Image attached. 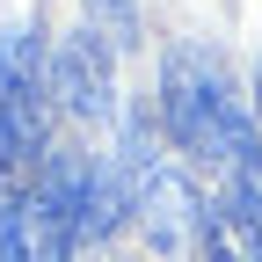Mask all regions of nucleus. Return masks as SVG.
<instances>
[{"instance_id": "f257e3e1", "label": "nucleus", "mask_w": 262, "mask_h": 262, "mask_svg": "<svg viewBox=\"0 0 262 262\" xmlns=\"http://www.w3.org/2000/svg\"><path fill=\"white\" fill-rule=\"evenodd\" d=\"M160 110H168V131L189 160H211V168H241L255 153V124L233 95V73L226 58L204 44H175L168 66H160Z\"/></svg>"}, {"instance_id": "f03ea898", "label": "nucleus", "mask_w": 262, "mask_h": 262, "mask_svg": "<svg viewBox=\"0 0 262 262\" xmlns=\"http://www.w3.org/2000/svg\"><path fill=\"white\" fill-rule=\"evenodd\" d=\"M117 168H124V196H131V211L146 219L153 248H160V255L189 248V233L204 226V204H196L189 175H182L175 160L153 146V131H146V124H131V131H124V153H117Z\"/></svg>"}, {"instance_id": "7ed1b4c3", "label": "nucleus", "mask_w": 262, "mask_h": 262, "mask_svg": "<svg viewBox=\"0 0 262 262\" xmlns=\"http://www.w3.org/2000/svg\"><path fill=\"white\" fill-rule=\"evenodd\" d=\"M51 88L66 95V110L80 124H110L117 117V73H110V37L95 29H73L51 58Z\"/></svg>"}, {"instance_id": "20e7f679", "label": "nucleus", "mask_w": 262, "mask_h": 262, "mask_svg": "<svg viewBox=\"0 0 262 262\" xmlns=\"http://www.w3.org/2000/svg\"><path fill=\"white\" fill-rule=\"evenodd\" d=\"M255 95H262V66H255Z\"/></svg>"}]
</instances>
